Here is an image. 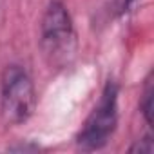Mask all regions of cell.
<instances>
[{
  "instance_id": "obj_3",
  "label": "cell",
  "mask_w": 154,
  "mask_h": 154,
  "mask_svg": "<svg viewBox=\"0 0 154 154\" xmlns=\"http://www.w3.org/2000/svg\"><path fill=\"white\" fill-rule=\"evenodd\" d=\"M118 84L109 80L102 91V96L82 129L76 134V145L84 152H93L103 149L112 138L118 127Z\"/></svg>"
},
{
  "instance_id": "obj_5",
  "label": "cell",
  "mask_w": 154,
  "mask_h": 154,
  "mask_svg": "<svg viewBox=\"0 0 154 154\" xmlns=\"http://www.w3.org/2000/svg\"><path fill=\"white\" fill-rule=\"evenodd\" d=\"M131 154H152L154 152V140L152 134H145L141 140H136L131 147H129Z\"/></svg>"
},
{
  "instance_id": "obj_1",
  "label": "cell",
  "mask_w": 154,
  "mask_h": 154,
  "mask_svg": "<svg viewBox=\"0 0 154 154\" xmlns=\"http://www.w3.org/2000/svg\"><path fill=\"white\" fill-rule=\"evenodd\" d=\"M76 33L69 9L51 0L40 20V47L51 67H65L76 54Z\"/></svg>"
},
{
  "instance_id": "obj_2",
  "label": "cell",
  "mask_w": 154,
  "mask_h": 154,
  "mask_svg": "<svg viewBox=\"0 0 154 154\" xmlns=\"http://www.w3.org/2000/svg\"><path fill=\"white\" fill-rule=\"evenodd\" d=\"M36 107V91L29 72L11 63L0 78V114L6 125L15 127L27 122Z\"/></svg>"
},
{
  "instance_id": "obj_4",
  "label": "cell",
  "mask_w": 154,
  "mask_h": 154,
  "mask_svg": "<svg viewBox=\"0 0 154 154\" xmlns=\"http://www.w3.org/2000/svg\"><path fill=\"white\" fill-rule=\"evenodd\" d=\"M140 111L143 114L145 123L149 127H152V123H154V85H152V80L150 78L147 80V85L143 89L141 102H140Z\"/></svg>"
}]
</instances>
